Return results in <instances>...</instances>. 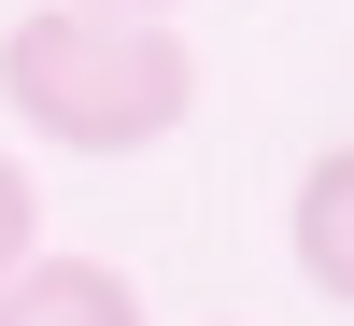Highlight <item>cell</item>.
<instances>
[{"mask_svg":"<svg viewBox=\"0 0 354 326\" xmlns=\"http://www.w3.org/2000/svg\"><path fill=\"white\" fill-rule=\"evenodd\" d=\"M28 255H43V199H28V170L0 156V284H15Z\"/></svg>","mask_w":354,"mask_h":326,"instance_id":"277c9868","label":"cell"},{"mask_svg":"<svg viewBox=\"0 0 354 326\" xmlns=\"http://www.w3.org/2000/svg\"><path fill=\"white\" fill-rule=\"evenodd\" d=\"M85 15H185V0H85Z\"/></svg>","mask_w":354,"mask_h":326,"instance_id":"5b68a950","label":"cell"},{"mask_svg":"<svg viewBox=\"0 0 354 326\" xmlns=\"http://www.w3.org/2000/svg\"><path fill=\"white\" fill-rule=\"evenodd\" d=\"M298 270L326 284V298H354V142H326V156L298 170Z\"/></svg>","mask_w":354,"mask_h":326,"instance_id":"3957f363","label":"cell"},{"mask_svg":"<svg viewBox=\"0 0 354 326\" xmlns=\"http://www.w3.org/2000/svg\"><path fill=\"white\" fill-rule=\"evenodd\" d=\"M0 100L71 156H142L198 114V57L170 15H85V0H28L0 28Z\"/></svg>","mask_w":354,"mask_h":326,"instance_id":"6da1fadb","label":"cell"},{"mask_svg":"<svg viewBox=\"0 0 354 326\" xmlns=\"http://www.w3.org/2000/svg\"><path fill=\"white\" fill-rule=\"evenodd\" d=\"M0 326H142V284L100 270V255H28L0 284Z\"/></svg>","mask_w":354,"mask_h":326,"instance_id":"7a4b0ae2","label":"cell"}]
</instances>
